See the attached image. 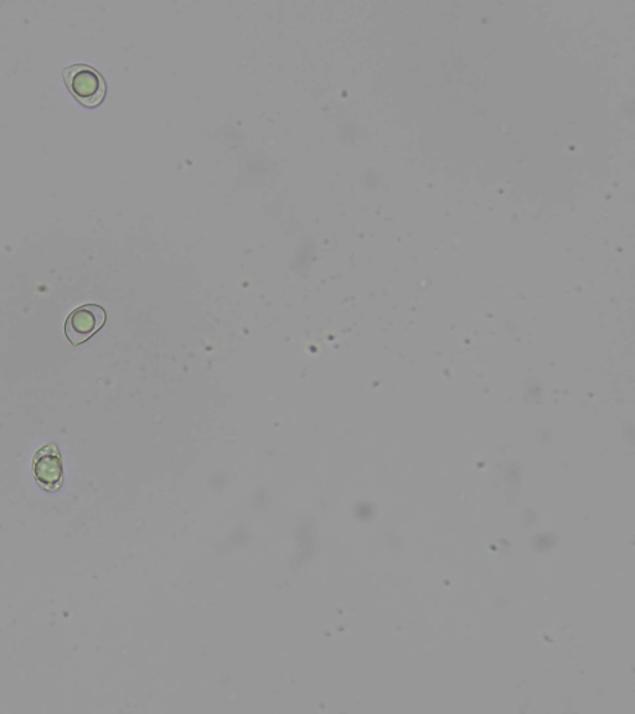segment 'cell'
<instances>
[{
	"label": "cell",
	"instance_id": "obj_2",
	"mask_svg": "<svg viewBox=\"0 0 635 714\" xmlns=\"http://www.w3.org/2000/svg\"><path fill=\"white\" fill-rule=\"evenodd\" d=\"M107 320L106 310L97 304H86L72 310L65 322V334L72 346H80L100 331Z\"/></svg>",
	"mask_w": 635,
	"mask_h": 714
},
{
	"label": "cell",
	"instance_id": "obj_3",
	"mask_svg": "<svg viewBox=\"0 0 635 714\" xmlns=\"http://www.w3.org/2000/svg\"><path fill=\"white\" fill-rule=\"evenodd\" d=\"M34 479L41 489L55 493L64 484V462L56 443L45 444L33 459Z\"/></svg>",
	"mask_w": 635,
	"mask_h": 714
},
{
	"label": "cell",
	"instance_id": "obj_1",
	"mask_svg": "<svg viewBox=\"0 0 635 714\" xmlns=\"http://www.w3.org/2000/svg\"><path fill=\"white\" fill-rule=\"evenodd\" d=\"M63 75L67 89L82 106L94 108L105 100L106 81L94 67L87 65L66 67Z\"/></svg>",
	"mask_w": 635,
	"mask_h": 714
}]
</instances>
